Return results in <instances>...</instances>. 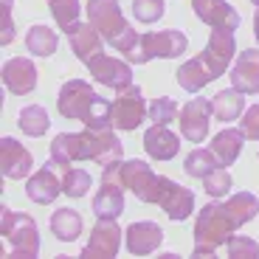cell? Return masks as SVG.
<instances>
[{
  "label": "cell",
  "instance_id": "obj_39",
  "mask_svg": "<svg viewBox=\"0 0 259 259\" xmlns=\"http://www.w3.org/2000/svg\"><path fill=\"white\" fill-rule=\"evenodd\" d=\"M251 3H253V6H259V0H251Z\"/></svg>",
  "mask_w": 259,
  "mask_h": 259
},
{
  "label": "cell",
  "instance_id": "obj_2",
  "mask_svg": "<svg viewBox=\"0 0 259 259\" xmlns=\"http://www.w3.org/2000/svg\"><path fill=\"white\" fill-rule=\"evenodd\" d=\"M124 144L113 130H91L82 133H59L51 141V161L65 172V166H73L76 161H96L99 166H107L113 161H121Z\"/></svg>",
  "mask_w": 259,
  "mask_h": 259
},
{
  "label": "cell",
  "instance_id": "obj_11",
  "mask_svg": "<svg viewBox=\"0 0 259 259\" xmlns=\"http://www.w3.org/2000/svg\"><path fill=\"white\" fill-rule=\"evenodd\" d=\"M155 206H161L163 211H166L169 220L183 223V220H189L192 211H194V192H192V189H186L183 183H178V181H172V178L161 175V194H158Z\"/></svg>",
  "mask_w": 259,
  "mask_h": 259
},
{
  "label": "cell",
  "instance_id": "obj_21",
  "mask_svg": "<svg viewBox=\"0 0 259 259\" xmlns=\"http://www.w3.org/2000/svg\"><path fill=\"white\" fill-rule=\"evenodd\" d=\"M144 149L155 161H172L181 152V138L172 130H166V124H152L144 133Z\"/></svg>",
  "mask_w": 259,
  "mask_h": 259
},
{
  "label": "cell",
  "instance_id": "obj_23",
  "mask_svg": "<svg viewBox=\"0 0 259 259\" xmlns=\"http://www.w3.org/2000/svg\"><path fill=\"white\" fill-rule=\"evenodd\" d=\"M175 79H178V84H181L183 91L200 93L203 88H208V84L214 82V73L208 71V65L203 62L200 57H194V59H186V62L178 68Z\"/></svg>",
  "mask_w": 259,
  "mask_h": 259
},
{
  "label": "cell",
  "instance_id": "obj_35",
  "mask_svg": "<svg viewBox=\"0 0 259 259\" xmlns=\"http://www.w3.org/2000/svg\"><path fill=\"white\" fill-rule=\"evenodd\" d=\"M228 256L234 259H256L259 256V242L251 237H242V234H231V240L226 242Z\"/></svg>",
  "mask_w": 259,
  "mask_h": 259
},
{
  "label": "cell",
  "instance_id": "obj_14",
  "mask_svg": "<svg viewBox=\"0 0 259 259\" xmlns=\"http://www.w3.org/2000/svg\"><path fill=\"white\" fill-rule=\"evenodd\" d=\"M163 242V228L152 220H141V223H130L124 231V245L133 256H149L155 253Z\"/></svg>",
  "mask_w": 259,
  "mask_h": 259
},
{
  "label": "cell",
  "instance_id": "obj_34",
  "mask_svg": "<svg viewBox=\"0 0 259 259\" xmlns=\"http://www.w3.org/2000/svg\"><path fill=\"white\" fill-rule=\"evenodd\" d=\"M166 14V6L163 0H133V17L138 23H158V20Z\"/></svg>",
  "mask_w": 259,
  "mask_h": 259
},
{
  "label": "cell",
  "instance_id": "obj_3",
  "mask_svg": "<svg viewBox=\"0 0 259 259\" xmlns=\"http://www.w3.org/2000/svg\"><path fill=\"white\" fill-rule=\"evenodd\" d=\"M57 110L62 118H76L91 130H113V104L99 96L84 79H68L59 88Z\"/></svg>",
  "mask_w": 259,
  "mask_h": 259
},
{
  "label": "cell",
  "instance_id": "obj_26",
  "mask_svg": "<svg viewBox=\"0 0 259 259\" xmlns=\"http://www.w3.org/2000/svg\"><path fill=\"white\" fill-rule=\"evenodd\" d=\"M51 234L59 242H73L82 234V214L76 208H57L51 214Z\"/></svg>",
  "mask_w": 259,
  "mask_h": 259
},
{
  "label": "cell",
  "instance_id": "obj_30",
  "mask_svg": "<svg viewBox=\"0 0 259 259\" xmlns=\"http://www.w3.org/2000/svg\"><path fill=\"white\" fill-rule=\"evenodd\" d=\"M231 189H234V178H231V172H228L223 163L217 169H211V172L203 178V192H206L208 197L223 200V197H228V194H231Z\"/></svg>",
  "mask_w": 259,
  "mask_h": 259
},
{
  "label": "cell",
  "instance_id": "obj_6",
  "mask_svg": "<svg viewBox=\"0 0 259 259\" xmlns=\"http://www.w3.org/2000/svg\"><path fill=\"white\" fill-rule=\"evenodd\" d=\"M0 234L12 256L34 259L39 253V228L28 214H17L9 206H3L0 208Z\"/></svg>",
  "mask_w": 259,
  "mask_h": 259
},
{
  "label": "cell",
  "instance_id": "obj_29",
  "mask_svg": "<svg viewBox=\"0 0 259 259\" xmlns=\"http://www.w3.org/2000/svg\"><path fill=\"white\" fill-rule=\"evenodd\" d=\"M220 166V161H217V155L211 152V147L208 149H192L186 155V161H183V172H186L189 178H197V181H203V178L211 172V169Z\"/></svg>",
  "mask_w": 259,
  "mask_h": 259
},
{
  "label": "cell",
  "instance_id": "obj_7",
  "mask_svg": "<svg viewBox=\"0 0 259 259\" xmlns=\"http://www.w3.org/2000/svg\"><path fill=\"white\" fill-rule=\"evenodd\" d=\"M189 37L178 28H163V31H147L138 37V46L127 54L133 65H147L149 59H175L186 54Z\"/></svg>",
  "mask_w": 259,
  "mask_h": 259
},
{
  "label": "cell",
  "instance_id": "obj_33",
  "mask_svg": "<svg viewBox=\"0 0 259 259\" xmlns=\"http://www.w3.org/2000/svg\"><path fill=\"white\" fill-rule=\"evenodd\" d=\"M181 116V110H178V102L169 96H158L149 102V121L152 124H169L175 121V118Z\"/></svg>",
  "mask_w": 259,
  "mask_h": 259
},
{
  "label": "cell",
  "instance_id": "obj_37",
  "mask_svg": "<svg viewBox=\"0 0 259 259\" xmlns=\"http://www.w3.org/2000/svg\"><path fill=\"white\" fill-rule=\"evenodd\" d=\"M12 6H14V0H3V37H0V42H3V46H9V42H12V39H14Z\"/></svg>",
  "mask_w": 259,
  "mask_h": 259
},
{
  "label": "cell",
  "instance_id": "obj_13",
  "mask_svg": "<svg viewBox=\"0 0 259 259\" xmlns=\"http://www.w3.org/2000/svg\"><path fill=\"white\" fill-rule=\"evenodd\" d=\"M121 228L110 217H96V226L91 228V240L82 248V256L88 259H104V256H116L121 248Z\"/></svg>",
  "mask_w": 259,
  "mask_h": 259
},
{
  "label": "cell",
  "instance_id": "obj_32",
  "mask_svg": "<svg viewBox=\"0 0 259 259\" xmlns=\"http://www.w3.org/2000/svg\"><path fill=\"white\" fill-rule=\"evenodd\" d=\"M93 178L88 169H79V166H68L62 175V192L68 194V197H84L88 194V189H91Z\"/></svg>",
  "mask_w": 259,
  "mask_h": 259
},
{
  "label": "cell",
  "instance_id": "obj_18",
  "mask_svg": "<svg viewBox=\"0 0 259 259\" xmlns=\"http://www.w3.org/2000/svg\"><path fill=\"white\" fill-rule=\"evenodd\" d=\"M231 88L245 96H259V48H245L231 65Z\"/></svg>",
  "mask_w": 259,
  "mask_h": 259
},
{
  "label": "cell",
  "instance_id": "obj_22",
  "mask_svg": "<svg viewBox=\"0 0 259 259\" xmlns=\"http://www.w3.org/2000/svg\"><path fill=\"white\" fill-rule=\"evenodd\" d=\"M124 186L113 181H102L99 192L93 194V214L96 217H110V220H118L124 214Z\"/></svg>",
  "mask_w": 259,
  "mask_h": 259
},
{
  "label": "cell",
  "instance_id": "obj_36",
  "mask_svg": "<svg viewBox=\"0 0 259 259\" xmlns=\"http://www.w3.org/2000/svg\"><path fill=\"white\" fill-rule=\"evenodd\" d=\"M240 130L245 133L248 141H259V102L251 104V107L240 116Z\"/></svg>",
  "mask_w": 259,
  "mask_h": 259
},
{
  "label": "cell",
  "instance_id": "obj_17",
  "mask_svg": "<svg viewBox=\"0 0 259 259\" xmlns=\"http://www.w3.org/2000/svg\"><path fill=\"white\" fill-rule=\"evenodd\" d=\"M192 9L194 17L211 28H228V31L240 28V14L228 0H192Z\"/></svg>",
  "mask_w": 259,
  "mask_h": 259
},
{
  "label": "cell",
  "instance_id": "obj_5",
  "mask_svg": "<svg viewBox=\"0 0 259 259\" xmlns=\"http://www.w3.org/2000/svg\"><path fill=\"white\" fill-rule=\"evenodd\" d=\"M102 181L121 183L141 203H158V194H161V175H155L152 166L147 161H138V158H133V161H113L107 166H102Z\"/></svg>",
  "mask_w": 259,
  "mask_h": 259
},
{
  "label": "cell",
  "instance_id": "obj_16",
  "mask_svg": "<svg viewBox=\"0 0 259 259\" xmlns=\"http://www.w3.org/2000/svg\"><path fill=\"white\" fill-rule=\"evenodd\" d=\"M65 34H68L73 54H76V59L82 65L93 62L99 54H104V37L96 31V26H93L91 20H88V23H82V20H79V23H73V26L68 28Z\"/></svg>",
  "mask_w": 259,
  "mask_h": 259
},
{
  "label": "cell",
  "instance_id": "obj_38",
  "mask_svg": "<svg viewBox=\"0 0 259 259\" xmlns=\"http://www.w3.org/2000/svg\"><path fill=\"white\" fill-rule=\"evenodd\" d=\"M253 37H256V46H259V6H256V14H253Z\"/></svg>",
  "mask_w": 259,
  "mask_h": 259
},
{
  "label": "cell",
  "instance_id": "obj_15",
  "mask_svg": "<svg viewBox=\"0 0 259 259\" xmlns=\"http://www.w3.org/2000/svg\"><path fill=\"white\" fill-rule=\"evenodd\" d=\"M0 169H3V178H9V181L28 178L31 169H34V155L17 141V138L6 136L0 141Z\"/></svg>",
  "mask_w": 259,
  "mask_h": 259
},
{
  "label": "cell",
  "instance_id": "obj_25",
  "mask_svg": "<svg viewBox=\"0 0 259 259\" xmlns=\"http://www.w3.org/2000/svg\"><path fill=\"white\" fill-rule=\"evenodd\" d=\"M211 113L217 121H237L245 113V93L237 88L220 91L217 96H211Z\"/></svg>",
  "mask_w": 259,
  "mask_h": 259
},
{
  "label": "cell",
  "instance_id": "obj_20",
  "mask_svg": "<svg viewBox=\"0 0 259 259\" xmlns=\"http://www.w3.org/2000/svg\"><path fill=\"white\" fill-rule=\"evenodd\" d=\"M54 166H57V163L48 161V163H42V169H37V172L28 178L26 194H28V200L31 203L48 206V203H54L59 194H62V181L54 175Z\"/></svg>",
  "mask_w": 259,
  "mask_h": 259
},
{
  "label": "cell",
  "instance_id": "obj_19",
  "mask_svg": "<svg viewBox=\"0 0 259 259\" xmlns=\"http://www.w3.org/2000/svg\"><path fill=\"white\" fill-rule=\"evenodd\" d=\"M3 84L14 96H28L37 88V65L28 57H14L3 62Z\"/></svg>",
  "mask_w": 259,
  "mask_h": 259
},
{
  "label": "cell",
  "instance_id": "obj_1",
  "mask_svg": "<svg viewBox=\"0 0 259 259\" xmlns=\"http://www.w3.org/2000/svg\"><path fill=\"white\" fill-rule=\"evenodd\" d=\"M259 214V200L251 192H234L228 200H217L200 208L194 223V256H214L217 248L231 240V234Z\"/></svg>",
  "mask_w": 259,
  "mask_h": 259
},
{
  "label": "cell",
  "instance_id": "obj_27",
  "mask_svg": "<svg viewBox=\"0 0 259 259\" xmlns=\"http://www.w3.org/2000/svg\"><path fill=\"white\" fill-rule=\"evenodd\" d=\"M57 46H59V37L54 28L42 26V23H37V26H31L26 31V48L28 54H34V57L46 59V57H54L57 54Z\"/></svg>",
  "mask_w": 259,
  "mask_h": 259
},
{
  "label": "cell",
  "instance_id": "obj_24",
  "mask_svg": "<svg viewBox=\"0 0 259 259\" xmlns=\"http://www.w3.org/2000/svg\"><path fill=\"white\" fill-rule=\"evenodd\" d=\"M242 144H245V133H242V130H234V127H226L211 138L208 147H211V152L217 155V161H220L223 166H231V163L240 158Z\"/></svg>",
  "mask_w": 259,
  "mask_h": 259
},
{
  "label": "cell",
  "instance_id": "obj_12",
  "mask_svg": "<svg viewBox=\"0 0 259 259\" xmlns=\"http://www.w3.org/2000/svg\"><path fill=\"white\" fill-rule=\"evenodd\" d=\"M88 71H91L93 82L104 84V88H110L116 93L127 91L130 84H133V68H130V62L107 57V54H99L93 62H88Z\"/></svg>",
  "mask_w": 259,
  "mask_h": 259
},
{
  "label": "cell",
  "instance_id": "obj_28",
  "mask_svg": "<svg viewBox=\"0 0 259 259\" xmlns=\"http://www.w3.org/2000/svg\"><path fill=\"white\" fill-rule=\"evenodd\" d=\"M17 124H20V130H23L28 138H39V136H46V133H48L51 118H48L46 107H39V104H28V107L20 110Z\"/></svg>",
  "mask_w": 259,
  "mask_h": 259
},
{
  "label": "cell",
  "instance_id": "obj_31",
  "mask_svg": "<svg viewBox=\"0 0 259 259\" xmlns=\"http://www.w3.org/2000/svg\"><path fill=\"white\" fill-rule=\"evenodd\" d=\"M48 9H51V17L62 31L79 23V14H82V6H79V0H48Z\"/></svg>",
  "mask_w": 259,
  "mask_h": 259
},
{
  "label": "cell",
  "instance_id": "obj_9",
  "mask_svg": "<svg viewBox=\"0 0 259 259\" xmlns=\"http://www.w3.org/2000/svg\"><path fill=\"white\" fill-rule=\"evenodd\" d=\"M181 136L189 144H203L208 138V127H211V99H189L181 107Z\"/></svg>",
  "mask_w": 259,
  "mask_h": 259
},
{
  "label": "cell",
  "instance_id": "obj_4",
  "mask_svg": "<svg viewBox=\"0 0 259 259\" xmlns=\"http://www.w3.org/2000/svg\"><path fill=\"white\" fill-rule=\"evenodd\" d=\"M88 20L96 26V31L104 37V42H110L124 57L138 46L141 34L124 17L118 0H88Z\"/></svg>",
  "mask_w": 259,
  "mask_h": 259
},
{
  "label": "cell",
  "instance_id": "obj_10",
  "mask_svg": "<svg viewBox=\"0 0 259 259\" xmlns=\"http://www.w3.org/2000/svg\"><path fill=\"white\" fill-rule=\"evenodd\" d=\"M234 57H237V39H234V31H228V28H211L200 59L208 65V71L214 73V79H220L223 73L228 71V65L234 62Z\"/></svg>",
  "mask_w": 259,
  "mask_h": 259
},
{
  "label": "cell",
  "instance_id": "obj_8",
  "mask_svg": "<svg viewBox=\"0 0 259 259\" xmlns=\"http://www.w3.org/2000/svg\"><path fill=\"white\" fill-rule=\"evenodd\" d=\"M149 116V107L144 102V93L138 84H130L127 91H121L113 99V127L133 133L141 127V121Z\"/></svg>",
  "mask_w": 259,
  "mask_h": 259
}]
</instances>
